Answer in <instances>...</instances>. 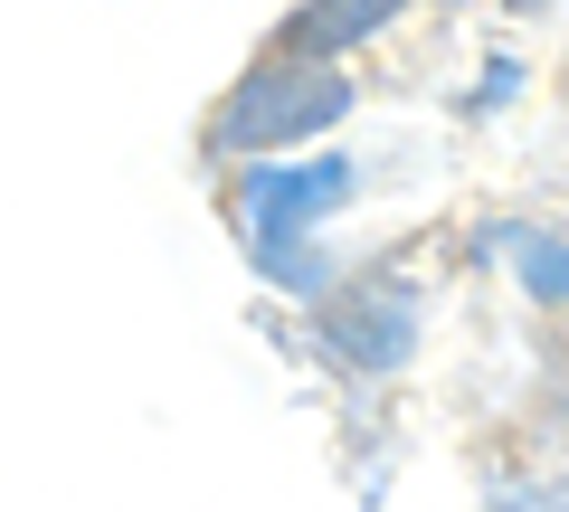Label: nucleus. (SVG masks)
<instances>
[{"mask_svg":"<svg viewBox=\"0 0 569 512\" xmlns=\"http://www.w3.org/2000/svg\"><path fill=\"white\" fill-rule=\"evenodd\" d=\"M342 114H351V77L342 67L295 58V48H266V58L219 96L209 143L219 152H295L305 133H323V123H342Z\"/></svg>","mask_w":569,"mask_h":512,"instance_id":"1","label":"nucleus"},{"mask_svg":"<svg viewBox=\"0 0 569 512\" xmlns=\"http://www.w3.org/2000/svg\"><path fill=\"white\" fill-rule=\"evenodd\" d=\"M342 190H351L342 162H313V171H247V181H238V209H247V228H257V247L284 267V257H295V238H305V228L323 219Z\"/></svg>","mask_w":569,"mask_h":512,"instance_id":"2","label":"nucleus"},{"mask_svg":"<svg viewBox=\"0 0 569 512\" xmlns=\"http://www.w3.org/2000/svg\"><path fill=\"white\" fill-rule=\"evenodd\" d=\"M323 342L342 351V361H361V370H389V361H408V332H418V304H408L399 285H380V275H361V285H342V294H323Z\"/></svg>","mask_w":569,"mask_h":512,"instance_id":"3","label":"nucleus"},{"mask_svg":"<svg viewBox=\"0 0 569 512\" xmlns=\"http://www.w3.org/2000/svg\"><path fill=\"white\" fill-rule=\"evenodd\" d=\"M408 0H295V20L276 29V48H295V58H323L342 67L361 39H380L389 20H399Z\"/></svg>","mask_w":569,"mask_h":512,"instance_id":"4","label":"nucleus"},{"mask_svg":"<svg viewBox=\"0 0 569 512\" xmlns=\"http://www.w3.org/2000/svg\"><path fill=\"white\" fill-rule=\"evenodd\" d=\"M522 285L541 304H569V238H531L522 247Z\"/></svg>","mask_w":569,"mask_h":512,"instance_id":"5","label":"nucleus"},{"mask_svg":"<svg viewBox=\"0 0 569 512\" xmlns=\"http://www.w3.org/2000/svg\"><path fill=\"white\" fill-rule=\"evenodd\" d=\"M503 10H512V20H531V10H550V0H503Z\"/></svg>","mask_w":569,"mask_h":512,"instance_id":"6","label":"nucleus"},{"mask_svg":"<svg viewBox=\"0 0 569 512\" xmlns=\"http://www.w3.org/2000/svg\"><path fill=\"white\" fill-rule=\"evenodd\" d=\"M560 104H569V67H560Z\"/></svg>","mask_w":569,"mask_h":512,"instance_id":"7","label":"nucleus"}]
</instances>
